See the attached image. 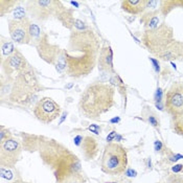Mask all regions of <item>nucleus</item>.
<instances>
[{
  "mask_svg": "<svg viewBox=\"0 0 183 183\" xmlns=\"http://www.w3.org/2000/svg\"><path fill=\"white\" fill-rule=\"evenodd\" d=\"M36 149L44 163L52 172L56 183H85L81 160L78 156L56 139L38 137Z\"/></svg>",
  "mask_w": 183,
  "mask_h": 183,
  "instance_id": "obj_1",
  "label": "nucleus"
},
{
  "mask_svg": "<svg viewBox=\"0 0 183 183\" xmlns=\"http://www.w3.org/2000/svg\"><path fill=\"white\" fill-rule=\"evenodd\" d=\"M100 49V38L92 29L73 30L70 34L68 47L64 50L66 73L74 79L90 74L98 63Z\"/></svg>",
  "mask_w": 183,
  "mask_h": 183,
  "instance_id": "obj_2",
  "label": "nucleus"
},
{
  "mask_svg": "<svg viewBox=\"0 0 183 183\" xmlns=\"http://www.w3.org/2000/svg\"><path fill=\"white\" fill-rule=\"evenodd\" d=\"M114 94L115 90L109 84H90L81 95L79 102L80 112L89 119L100 120L103 114L113 107Z\"/></svg>",
  "mask_w": 183,
  "mask_h": 183,
  "instance_id": "obj_3",
  "label": "nucleus"
},
{
  "mask_svg": "<svg viewBox=\"0 0 183 183\" xmlns=\"http://www.w3.org/2000/svg\"><path fill=\"white\" fill-rule=\"evenodd\" d=\"M175 41L173 28L167 24H161L154 29H145L141 38L144 47L157 58Z\"/></svg>",
  "mask_w": 183,
  "mask_h": 183,
  "instance_id": "obj_4",
  "label": "nucleus"
},
{
  "mask_svg": "<svg viewBox=\"0 0 183 183\" xmlns=\"http://www.w3.org/2000/svg\"><path fill=\"white\" fill-rule=\"evenodd\" d=\"M101 166L102 171L108 175H122L128 166L127 150L119 143H108L104 150Z\"/></svg>",
  "mask_w": 183,
  "mask_h": 183,
  "instance_id": "obj_5",
  "label": "nucleus"
},
{
  "mask_svg": "<svg viewBox=\"0 0 183 183\" xmlns=\"http://www.w3.org/2000/svg\"><path fill=\"white\" fill-rule=\"evenodd\" d=\"M37 88L38 81L36 76L32 68L27 67L13 78V87L10 95L11 102L24 104L33 93L37 92Z\"/></svg>",
  "mask_w": 183,
  "mask_h": 183,
  "instance_id": "obj_6",
  "label": "nucleus"
},
{
  "mask_svg": "<svg viewBox=\"0 0 183 183\" xmlns=\"http://www.w3.org/2000/svg\"><path fill=\"white\" fill-rule=\"evenodd\" d=\"M36 47L42 60L54 65L59 71L67 69L64 50L62 51L58 45H54V44L48 42L47 35H44L43 37L39 39L36 44Z\"/></svg>",
  "mask_w": 183,
  "mask_h": 183,
  "instance_id": "obj_7",
  "label": "nucleus"
},
{
  "mask_svg": "<svg viewBox=\"0 0 183 183\" xmlns=\"http://www.w3.org/2000/svg\"><path fill=\"white\" fill-rule=\"evenodd\" d=\"M61 1L57 0H30L26 2V11L34 19L45 21L51 16H57L64 10Z\"/></svg>",
  "mask_w": 183,
  "mask_h": 183,
  "instance_id": "obj_8",
  "label": "nucleus"
},
{
  "mask_svg": "<svg viewBox=\"0 0 183 183\" xmlns=\"http://www.w3.org/2000/svg\"><path fill=\"white\" fill-rule=\"evenodd\" d=\"M21 144L18 140L10 137L0 142V165L11 169L16 166L21 156Z\"/></svg>",
  "mask_w": 183,
  "mask_h": 183,
  "instance_id": "obj_9",
  "label": "nucleus"
},
{
  "mask_svg": "<svg viewBox=\"0 0 183 183\" xmlns=\"http://www.w3.org/2000/svg\"><path fill=\"white\" fill-rule=\"evenodd\" d=\"M165 110L173 118L183 115V83L176 82L171 86L165 95Z\"/></svg>",
  "mask_w": 183,
  "mask_h": 183,
  "instance_id": "obj_10",
  "label": "nucleus"
},
{
  "mask_svg": "<svg viewBox=\"0 0 183 183\" xmlns=\"http://www.w3.org/2000/svg\"><path fill=\"white\" fill-rule=\"evenodd\" d=\"M61 107L50 98H43L34 107V115L42 123H52L60 116Z\"/></svg>",
  "mask_w": 183,
  "mask_h": 183,
  "instance_id": "obj_11",
  "label": "nucleus"
},
{
  "mask_svg": "<svg viewBox=\"0 0 183 183\" xmlns=\"http://www.w3.org/2000/svg\"><path fill=\"white\" fill-rule=\"evenodd\" d=\"M73 142L86 160H92L98 156L100 152V143L91 135H76L73 139Z\"/></svg>",
  "mask_w": 183,
  "mask_h": 183,
  "instance_id": "obj_12",
  "label": "nucleus"
},
{
  "mask_svg": "<svg viewBox=\"0 0 183 183\" xmlns=\"http://www.w3.org/2000/svg\"><path fill=\"white\" fill-rule=\"evenodd\" d=\"M28 18L22 20H10L8 30L13 41L18 44H29L32 41L29 32H28Z\"/></svg>",
  "mask_w": 183,
  "mask_h": 183,
  "instance_id": "obj_13",
  "label": "nucleus"
},
{
  "mask_svg": "<svg viewBox=\"0 0 183 183\" xmlns=\"http://www.w3.org/2000/svg\"><path fill=\"white\" fill-rule=\"evenodd\" d=\"M27 67H29L27 61L22 56L21 52L17 51V50L8 58L2 59V68L8 78L13 79L15 73L18 74L19 72L23 71Z\"/></svg>",
  "mask_w": 183,
  "mask_h": 183,
  "instance_id": "obj_14",
  "label": "nucleus"
},
{
  "mask_svg": "<svg viewBox=\"0 0 183 183\" xmlns=\"http://www.w3.org/2000/svg\"><path fill=\"white\" fill-rule=\"evenodd\" d=\"M98 68L102 72L105 73H113L114 67H113V51L111 47L108 45H105L102 47L100 51V57L98 60Z\"/></svg>",
  "mask_w": 183,
  "mask_h": 183,
  "instance_id": "obj_15",
  "label": "nucleus"
},
{
  "mask_svg": "<svg viewBox=\"0 0 183 183\" xmlns=\"http://www.w3.org/2000/svg\"><path fill=\"white\" fill-rule=\"evenodd\" d=\"M147 0H125L122 2V8L131 15H139L147 10Z\"/></svg>",
  "mask_w": 183,
  "mask_h": 183,
  "instance_id": "obj_16",
  "label": "nucleus"
},
{
  "mask_svg": "<svg viewBox=\"0 0 183 183\" xmlns=\"http://www.w3.org/2000/svg\"><path fill=\"white\" fill-rule=\"evenodd\" d=\"M182 49H183V43L175 41L164 52H162L158 58L163 61H173V60H181L182 57Z\"/></svg>",
  "mask_w": 183,
  "mask_h": 183,
  "instance_id": "obj_17",
  "label": "nucleus"
},
{
  "mask_svg": "<svg viewBox=\"0 0 183 183\" xmlns=\"http://www.w3.org/2000/svg\"><path fill=\"white\" fill-rule=\"evenodd\" d=\"M140 22L145 26V29H154L159 26V18L157 12H149L144 14L140 19Z\"/></svg>",
  "mask_w": 183,
  "mask_h": 183,
  "instance_id": "obj_18",
  "label": "nucleus"
},
{
  "mask_svg": "<svg viewBox=\"0 0 183 183\" xmlns=\"http://www.w3.org/2000/svg\"><path fill=\"white\" fill-rule=\"evenodd\" d=\"M58 19L62 22L65 27L71 29L72 27H74V23H76V19L73 17V12L71 10H66L64 8L63 11L58 15Z\"/></svg>",
  "mask_w": 183,
  "mask_h": 183,
  "instance_id": "obj_19",
  "label": "nucleus"
},
{
  "mask_svg": "<svg viewBox=\"0 0 183 183\" xmlns=\"http://www.w3.org/2000/svg\"><path fill=\"white\" fill-rule=\"evenodd\" d=\"M1 50H2V57H10L13 54H15V47L11 41H5L2 38L1 41Z\"/></svg>",
  "mask_w": 183,
  "mask_h": 183,
  "instance_id": "obj_20",
  "label": "nucleus"
},
{
  "mask_svg": "<svg viewBox=\"0 0 183 183\" xmlns=\"http://www.w3.org/2000/svg\"><path fill=\"white\" fill-rule=\"evenodd\" d=\"M28 32H29L30 38L32 40L34 39H37V41L41 38V29L37 24H34L30 22V20L28 21Z\"/></svg>",
  "mask_w": 183,
  "mask_h": 183,
  "instance_id": "obj_21",
  "label": "nucleus"
},
{
  "mask_svg": "<svg viewBox=\"0 0 183 183\" xmlns=\"http://www.w3.org/2000/svg\"><path fill=\"white\" fill-rule=\"evenodd\" d=\"M173 129L176 133L180 134V135H183V115L178 118H174Z\"/></svg>",
  "mask_w": 183,
  "mask_h": 183,
  "instance_id": "obj_22",
  "label": "nucleus"
},
{
  "mask_svg": "<svg viewBox=\"0 0 183 183\" xmlns=\"http://www.w3.org/2000/svg\"><path fill=\"white\" fill-rule=\"evenodd\" d=\"M14 15H15V20H22V19L26 18L25 12H24V10L21 6H19V8H17L16 10H15Z\"/></svg>",
  "mask_w": 183,
  "mask_h": 183,
  "instance_id": "obj_23",
  "label": "nucleus"
},
{
  "mask_svg": "<svg viewBox=\"0 0 183 183\" xmlns=\"http://www.w3.org/2000/svg\"><path fill=\"white\" fill-rule=\"evenodd\" d=\"M147 120H149L150 125L153 126L154 128H156V129H158V128H159V120L156 118L155 115H149Z\"/></svg>",
  "mask_w": 183,
  "mask_h": 183,
  "instance_id": "obj_24",
  "label": "nucleus"
},
{
  "mask_svg": "<svg viewBox=\"0 0 183 183\" xmlns=\"http://www.w3.org/2000/svg\"><path fill=\"white\" fill-rule=\"evenodd\" d=\"M1 178L2 179H8V180H10L11 178H12V173L8 171V169L1 167Z\"/></svg>",
  "mask_w": 183,
  "mask_h": 183,
  "instance_id": "obj_25",
  "label": "nucleus"
},
{
  "mask_svg": "<svg viewBox=\"0 0 183 183\" xmlns=\"http://www.w3.org/2000/svg\"><path fill=\"white\" fill-rule=\"evenodd\" d=\"M11 137V134H10V131L5 130L3 127H1V133H0V142L5 140L6 138H10Z\"/></svg>",
  "mask_w": 183,
  "mask_h": 183,
  "instance_id": "obj_26",
  "label": "nucleus"
},
{
  "mask_svg": "<svg viewBox=\"0 0 183 183\" xmlns=\"http://www.w3.org/2000/svg\"><path fill=\"white\" fill-rule=\"evenodd\" d=\"M163 150H166L164 147V145L162 144V142L160 140H156L155 141V151L158 152V153H162Z\"/></svg>",
  "mask_w": 183,
  "mask_h": 183,
  "instance_id": "obj_27",
  "label": "nucleus"
},
{
  "mask_svg": "<svg viewBox=\"0 0 183 183\" xmlns=\"http://www.w3.org/2000/svg\"><path fill=\"white\" fill-rule=\"evenodd\" d=\"M169 160L171 162H176L177 160H179V159H182L183 158V156L182 155H179V154H173V153H169Z\"/></svg>",
  "mask_w": 183,
  "mask_h": 183,
  "instance_id": "obj_28",
  "label": "nucleus"
},
{
  "mask_svg": "<svg viewBox=\"0 0 183 183\" xmlns=\"http://www.w3.org/2000/svg\"><path fill=\"white\" fill-rule=\"evenodd\" d=\"M88 130H89V131H91L92 133H95L96 135H100V134H101V128L98 127V126H96V125H91L89 128H88Z\"/></svg>",
  "mask_w": 183,
  "mask_h": 183,
  "instance_id": "obj_29",
  "label": "nucleus"
},
{
  "mask_svg": "<svg viewBox=\"0 0 183 183\" xmlns=\"http://www.w3.org/2000/svg\"><path fill=\"white\" fill-rule=\"evenodd\" d=\"M150 61L153 63V65H154V68H155V70L157 72H159V70H160V65H159V63H158V60H156V59H153V58H151L150 59Z\"/></svg>",
  "mask_w": 183,
  "mask_h": 183,
  "instance_id": "obj_30",
  "label": "nucleus"
},
{
  "mask_svg": "<svg viewBox=\"0 0 183 183\" xmlns=\"http://www.w3.org/2000/svg\"><path fill=\"white\" fill-rule=\"evenodd\" d=\"M183 169V164H175L173 167H172V171L174 173H180Z\"/></svg>",
  "mask_w": 183,
  "mask_h": 183,
  "instance_id": "obj_31",
  "label": "nucleus"
},
{
  "mask_svg": "<svg viewBox=\"0 0 183 183\" xmlns=\"http://www.w3.org/2000/svg\"><path fill=\"white\" fill-rule=\"evenodd\" d=\"M115 137H116V132H115V131L111 132V133H110L109 135H108V137H107V141H112V140H113Z\"/></svg>",
  "mask_w": 183,
  "mask_h": 183,
  "instance_id": "obj_32",
  "label": "nucleus"
},
{
  "mask_svg": "<svg viewBox=\"0 0 183 183\" xmlns=\"http://www.w3.org/2000/svg\"><path fill=\"white\" fill-rule=\"evenodd\" d=\"M161 94H162L161 89H160V88H158L157 92H156V101H158V102H160V101H161Z\"/></svg>",
  "mask_w": 183,
  "mask_h": 183,
  "instance_id": "obj_33",
  "label": "nucleus"
},
{
  "mask_svg": "<svg viewBox=\"0 0 183 183\" xmlns=\"http://www.w3.org/2000/svg\"><path fill=\"white\" fill-rule=\"evenodd\" d=\"M11 183H28V182H25V181H23V180H15L14 182H11Z\"/></svg>",
  "mask_w": 183,
  "mask_h": 183,
  "instance_id": "obj_34",
  "label": "nucleus"
},
{
  "mask_svg": "<svg viewBox=\"0 0 183 183\" xmlns=\"http://www.w3.org/2000/svg\"><path fill=\"white\" fill-rule=\"evenodd\" d=\"M119 122V118H113V119H111V123H118Z\"/></svg>",
  "mask_w": 183,
  "mask_h": 183,
  "instance_id": "obj_35",
  "label": "nucleus"
},
{
  "mask_svg": "<svg viewBox=\"0 0 183 183\" xmlns=\"http://www.w3.org/2000/svg\"><path fill=\"white\" fill-rule=\"evenodd\" d=\"M71 4L72 5H76V6H79V4L76 3V2H71Z\"/></svg>",
  "mask_w": 183,
  "mask_h": 183,
  "instance_id": "obj_36",
  "label": "nucleus"
},
{
  "mask_svg": "<svg viewBox=\"0 0 183 183\" xmlns=\"http://www.w3.org/2000/svg\"><path fill=\"white\" fill-rule=\"evenodd\" d=\"M181 60L183 61V49H182V57H181Z\"/></svg>",
  "mask_w": 183,
  "mask_h": 183,
  "instance_id": "obj_37",
  "label": "nucleus"
}]
</instances>
